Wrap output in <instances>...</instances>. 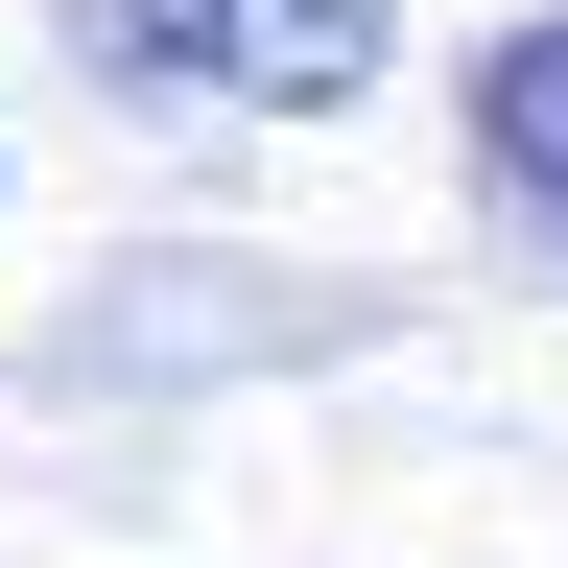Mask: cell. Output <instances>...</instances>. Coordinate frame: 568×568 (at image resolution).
<instances>
[{"mask_svg": "<svg viewBox=\"0 0 568 568\" xmlns=\"http://www.w3.org/2000/svg\"><path fill=\"white\" fill-rule=\"evenodd\" d=\"M71 48L119 95H237V0H71Z\"/></svg>", "mask_w": 568, "mask_h": 568, "instance_id": "cell-1", "label": "cell"}, {"mask_svg": "<svg viewBox=\"0 0 568 568\" xmlns=\"http://www.w3.org/2000/svg\"><path fill=\"white\" fill-rule=\"evenodd\" d=\"M355 71H379V0H237V95H284V119H332Z\"/></svg>", "mask_w": 568, "mask_h": 568, "instance_id": "cell-2", "label": "cell"}, {"mask_svg": "<svg viewBox=\"0 0 568 568\" xmlns=\"http://www.w3.org/2000/svg\"><path fill=\"white\" fill-rule=\"evenodd\" d=\"M474 142H497V190H521V213H568V24H521V48L474 71Z\"/></svg>", "mask_w": 568, "mask_h": 568, "instance_id": "cell-3", "label": "cell"}]
</instances>
